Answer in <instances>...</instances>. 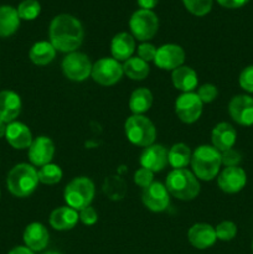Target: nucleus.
<instances>
[{
  "mask_svg": "<svg viewBox=\"0 0 253 254\" xmlns=\"http://www.w3.org/2000/svg\"><path fill=\"white\" fill-rule=\"evenodd\" d=\"M186 9L196 16H205L211 11L212 0H183Z\"/></svg>",
  "mask_w": 253,
  "mask_h": 254,
  "instance_id": "33",
  "label": "nucleus"
},
{
  "mask_svg": "<svg viewBox=\"0 0 253 254\" xmlns=\"http://www.w3.org/2000/svg\"><path fill=\"white\" fill-rule=\"evenodd\" d=\"M246 183H247V175L240 166L223 169L217 176L218 188L226 193L240 192L246 186Z\"/></svg>",
  "mask_w": 253,
  "mask_h": 254,
  "instance_id": "15",
  "label": "nucleus"
},
{
  "mask_svg": "<svg viewBox=\"0 0 253 254\" xmlns=\"http://www.w3.org/2000/svg\"><path fill=\"white\" fill-rule=\"evenodd\" d=\"M83 26L81 21L68 14H60L50 24V42L56 51L71 54L83 42Z\"/></svg>",
  "mask_w": 253,
  "mask_h": 254,
  "instance_id": "1",
  "label": "nucleus"
},
{
  "mask_svg": "<svg viewBox=\"0 0 253 254\" xmlns=\"http://www.w3.org/2000/svg\"><path fill=\"white\" fill-rule=\"evenodd\" d=\"M231 118L240 126L250 127L253 124V98L246 94H240L231 99L228 104Z\"/></svg>",
  "mask_w": 253,
  "mask_h": 254,
  "instance_id": "13",
  "label": "nucleus"
},
{
  "mask_svg": "<svg viewBox=\"0 0 253 254\" xmlns=\"http://www.w3.org/2000/svg\"><path fill=\"white\" fill-rule=\"evenodd\" d=\"M185 62V51L183 47L175 44H166L156 50L154 64L165 71H174L183 66Z\"/></svg>",
  "mask_w": 253,
  "mask_h": 254,
  "instance_id": "12",
  "label": "nucleus"
},
{
  "mask_svg": "<svg viewBox=\"0 0 253 254\" xmlns=\"http://www.w3.org/2000/svg\"><path fill=\"white\" fill-rule=\"evenodd\" d=\"M5 131H6V126H5L4 122L0 121V138L5 135Z\"/></svg>",
  "mask_w": 253,
  "mask_h": 254,
  "instance_id": "44",
  "label": "nucleus"
},
{
  "mask_svg": "<svg viewBox=\"0 0 253 254\" xmlns=\"http://www.w3.org/2000/svg\"><path fill=\"white\" fill-rule=\"evenodd\" d=\"M20 17L17 10L9 5L0 6V37H9L17 31Z\"/></svg>",
  "mask_w": 253,
  "mask_h": 254,
  "instance_id": "25",
  "label": "nucleus"
},
{
  "mask_svg": "<svg viewBox=\"0 0 253 254\" xmlns=\"http://www.w3.org/2000/svg\"><path fill=\"white\" fill-rule=\"evenodd\" d=\"M123 64L113 57H103L92 66V78L102 86H113L123 77Z\"/></svg>",
  "mask_w": 253,
  "mask_h": 254,
  "instance_id": "8",
  "label": "nucleus"
},
{
  "mask_svg": "<svg viewBox=\"0 0 253 254\" xmlns=\"http://www.w3.org/2000/svg\"><path fill=\"white\" fill-rule=\"evenodd\" d=\"M22 237L27 248H30L32 252H40L47 247L50 236L49 231L42 223L32 222L25 228Z\"/></svg>",
  "mask_w": 253,
  "mask_h": 254,
  "instance_id": "19",
  "label": "nucleus"
},
{
  "mask_svg": "<svg viewBox=\"0 0 253 254\" xmlns=\"http://www.w3.org/2000/svg\"><path fill=\"white\" fill-rule=\"evenodd\" d=\"M79 220L83 225L86 226H92L98 221V215H97V211L93 207L88 206V207L83 208V210L79 211Z\"/></svg>",
  "mask_w": 253,
  "mask_h": 254,
  "instance_id": "40",
  "label": "nucleus"
},
{
  "mask_svg": "<svg viewBox=\"0 0 253 254\" xmlns=\"http://www.w3.org/2000/svg\"><path fill=\"white\" fill-rule=\"evenodd\" d=\"M37 175H39L40 183L45 184V185H55L61 181L63 173L59 165L50 163L47 165L41 166L37 171Z\"/></svg>",
  "mask_w": 253,
  "mask_h": 254,
  "instance_id": "31",
  "label": "nucleus"
},
{
  "mask_svg": "<svg viewBox=\"0 0 253 254\" xmlns=\"http://www.w3.org/2000/svg\"><path fill=\"white\" fill-rule=\"evenodd\" d=\"M236 138H237V133H236L235 128L226 122L218 123L211 133L212 146L217 149L220 153L232 149L236 143Z\"/></svg>",
  "mask_w": 253,
  "mask_h": 254,
  "instance_id": "22",
  "label": "nucleus"
},
{
  "mask_svg": "<svg viewBox=\"0 0 253 254\" xmlns=\"http://www.w3.org/2000/svg\"><path fill=\"white\" fill-rule=\"evenodd\" d=\"M135 51V39L128 32H119L112 39L111 52L114 60L118 62L126 61L133 57Z\"/></svg>",
  "mask_w": 253,
  "mask_h": 254,
  "instance_id": "21",
  "label": "nucleus"
},
{
  "mask_svg": "<svg viewBox=\"0 0 253 254\" xmlns=\"http://www.w3.org/2000/svg\"><path fill=\"white\" fill-rule=\"evenodd\" d=\"M250 0H217L218 4L227 9H237V7L246 5Z\"/></svg>",
  "mask_w": 253,
  "mask_h": 254,
  "instance_id": "41",
  "label": "nucleus"
},
{
  "mask_svg": "<svg viewBox=\"0 0 253 254\" xmlns=\"http://www.w3.org/2000/svg\"><path fill=\"white\" fill-rule=\"evenodd\" d=\"M92 66L87 55L74 51L67 54L62 61V72L69 81L83 82L91 76Z\"/></svg>",
  "mask_w": 253,
  "mask_h": 254,
  "instance_id": "9",
  "label": "nucleus"
},
{
  "mask_svg": "<svg viewBox=\"0 0 253 254\" xmlns=\"http://www.w3.org/2000/svg\"><path fill=\"white\" fill-rule=\"evenodd\" d=\"M55 155V144L49 136H37L29 148V160L34 166L47 165Z\"/></svg>",
  "mask_w": 253,
  "mask_h": 254,
  "instance_id": "14",
  "label": "nucleus"
},
{
  "mask_svg": "<svg viewBox=\"0 0 253 254\" xmlns=\"http://www.w3.org/2000/svg\"><path fill=\"white\" fill-rule=\"evenodd\" d=\"M241 160H242V155L237 150H235V149H228V150L221 153V161L227 168L238 166Z\"/></svg>",
  "mask_w": 253,
  "mask_h": 254,
  "instance_id": "37",
  "label": "nucleus"
},
{
  "mask_svg": "<svg viewBox=\"0 0 253 254\" xmlns=\"http://www.w3.org/2000/svg\"><path fill=\"white\" fill-rule=\"evenodd\" d=\"M191 154L190 148L184 143L174 144L168 151V163L175 169H185L189 164L191 163Z\"/></svg>",
  "mask_w": 253,
  "mask_h": 254,
  "instance_id": "28",
  "label": "nucleus"
},
{
  "mask_svg": "<svg viewBox=\"0 0 253 254\" xmlns=\"http://www.w3.org/2000/svg\"><path fill=\"white\" fill-rule=\"evenodd\" d=\"M168 164V150L160 144L146 146L140 155L141 168L148 169L153 173L164 170Z\"/></svg>",
  "mask_w": 253,
  "mask_h": 254,
  "instance_id": "16",
  "label": "nucleus"
},
{
  "mask_svg": "<svg viewBox=\"0 0 253 254\" xmlns=\"http://www.w3.org/2000/svg\"><path fill=\"white\" fill-rule=\"evenodd\" d=\"M141 200L144 206L153 212H163L170 203V193L166 190V186L161 183H155L143 189Z\"/></svg>",
  "mask_w": 253,
  "mask_h": 254,
  "instance_id": "11",
  "label": "nucleus"
},
{
  "mask_svg": "<svg viewBox=\"0 0 253 254\" xmlns=\"http://www.w3.org/2000/svg\"><path fill=\"white\" fill-rule=\"evenodd\" d=\"M215 231L217 240L227 242V241L233 240L236 237V235H237V226L233 222H231V221H223V222L218 223Z\"/></svg>",
  "mask_w": 253,
  "mask_h": 254,
  "instance_id": "34",
  "label": "nucleus"
},
{
  "mask_svg": "<svg viewBox=\"0 0 253 254\" xmlns=\"http://www.w3.org/2000/svg\"><path fill=\"white\" fill-rule=\"evenodd\" d=\"M39 183L37 170L30 164H17L7 174V189L16 197H27L31 195Z\"/></svg>",
  "mask_w": 253,
  "mask_h": 254,
  "instance_id": "3",
  "label": "nucleus"
},
{
  "mask_svg": "<svg viewBox=\"0 0 253 254\" xmlns=\"http://www.w3.org/2000/svg\"><path fill=\"white\" fill-rule=\"evenodd\" d=\"M203 103L198 98L197 93L188 92L183 93L175 102V113L183 123L192 124L202 114Z\"/></svg>",
  "mask_w": 253,
  "mask_h": 254,
  "instance_id": "10",
  "label": "nucleus"
},
{
  "mask_svg": "<svg viewBox=\"0 0 253 254\" xmlns=\"http://www.w3.org/2000/svg\"><path fill=\"white\" fill-rule=\"evenodd\" d=\"M94 192L96 189L93 181L86 176H79L67 184L63 191V197L68 207L81 211L91 206Z\"/></svg>",
  "mask_w": 253,
  "mask_h": 254,
  "instance_id": "5",
  "label": "nucleus"
},
{
  "mask_svg": "<svg viewBox=\"0 0 253 254\" xmlns=\"http://www.w3.org/2000/svg\"><path fill=\"white\" fill-rule=\"evenodd\" d=\"M79 215L77 213V211L68 207V206H62V207L56 208L50 215V225L57 231L72 230L77 225Z\"/></svg>",
  "mask_w": 253,
  "mask_h": 254,
  "instance_id": "23",
  "label": "nucleus"
},
{
  "mask_svg": "<svg viewBox=\"0 0 253 254\" xmlns=\"http://www.w3.org/2000/svg\"><path fill=\"white\" fill-rule=\"evenodd\" d=\"M17 14L22 20H35L40 15L41 5L37 0H24L17 6Z\"/></svg>",
  "mask_w": 253,
  "mask_h": 254,
  "instance_id": "32",
  "label": "nucleus"
},
{
  "mask_svg": "<svg viewBox=\"0 0 253 254\" xmlns=\"http://www.w3.org/2000/svg\"><path fill=\"white\" fill-rule=\"evenodd\" d=\"M21 98L12 91L0 92V121L5 124L15 122L21 112Z\"/></svg>",
  "mask_w": 253,
  "mask_h": 254,
  "instance_id": "20",
  "label": "nucleus"
},
{
  "mask_svg": "<svg viewBox=\"0 0 253 254\" xmlns=\"http://www.w3.org/2000/svg\"><path fill=\"white\" fill-rule=\"evenodd\" d=\"M166 190L181 201H191L200 193V183L193 173L186 169H175L166 178Z\"/></svg>",
  "mask_w": 253,
  "mask_h": 254,
  "instance_id": "4",
  "label": "nucleus"
},
{
  "mask_svg": "<svg viewBox=\"0 0 253 254\" xmlns=\"http://www.w3.org/2000/svg\"><path fill=\"white\" fill-rule=\"evenodd\" d=\"M134 183L140 188H148L150 184L154 183V173L145 168H140L134 174Z\"/></svg>",
  "mask_w": 253,
  "mask_h": 254,
  "instance_id": "36",
  "label": "nucleus"
},
{
  "mask_svg": "<svg viewBox=\"0 0 253 254\" xmlns=\"http://www.w3.org/2000/svg\"><path fill=\"white\" fill-rule=\"evenodd\" d=\"M159 0H138V4L141 9L144 10H151L158 5Z\"/></svg>",
  "mask_w": 253,
  "mask_h": 254,
  "instance_id": "42",
  "label": "nucleus"
},
{
  "mask_svg": "<svg viewBox=\"0 0 253 254\" xmlns=\"http://www.w3.org/2000/svg\"><path fill=\"white\" fill-rule=\"evenodd\" d=\"M45 254H61V253H59V252H47V253H45Z\"/></svg>",
  "mask_w": 253,
  "mask_h": 254,
  "instance_id": "45",
  "label": "nucleus"
},
{
  "mask_svg": "<svg viewBox=\"0 0 253 254\" xmlns=\"http://www.w3.org/2000/svg\"><path fill=\"white\" fill-rule=\"evenodd\" d=\"M217 87L211 83L202 84L197 91V96L202 103H211V102H213L217 98Z\"/></svg>",
  "mask_w": 253,
  "mask_h": 254,
  "instance_id": "35",
  "label": "nucleus"
},
{
  "mask_svg": "<svg viewBox=\"0 0 253 254\" xmlns=\"http://www.w3.org/2000/svg\"><path fill=\"white\" fill-rule=\"evenodd\" d=\"M5 138L7 143L17 150L29 149L32 143V134L29 127L21 122H11L7 124Z\"/></svg>",
  "mask_w": 253,
  "mask_h": 254,
  "instance_id": "17",
  "label": "nucleus"
},
{
  "mask_svg": "<svg viewBox=\"0 0 253 254\" xmlns=\"http://www.w3.org/2000/svg\"><path fill=\"white\" fill-rule=\"evenodd\" d=\"M189 242L197 250H206L215 245L217 236L215 228L208 223H196L188 232Z\"/></svg>",
  "mask_w": 253,
  "mask_h": 254,
  "instance_id": "18",
  "label": "nucleus"
},
{
  "mask_svg": "<svg viewBox=\"0 0 253 254\" xmlns=\"http://www.w3.org/2000/svg\"><path fill=\"white\" fill-rule=\"evenodd\" d=\"M153 104V93L148 88H136L129 98V108L135 116H143Z\"/></svg>",
  "mask_w": 253,
  "mask_h": 254,
  "instance_id": "27",
  "label": "nucleus"
},
{
  "mask_svg": "<svg viewBox=\"0 0 253 254\" xmlns=\"http://www.w3.org/2000/svg\"><path fill=\"white\" fill-rule=\"evenodd\" d=\"M129 27L134 39L148 41L158 32L159 19L151 10H136L129 20Z\"/></svg>",
  "mask_w": 253,
  "mask_h": 254,
  "instance_id": "7",
  "label": "nucleus"
},
{
  "mask_svg": "<svg viewBox=\"0 0 253 254\" xmlns=\"http://www.w3.org/2000/svg\"><path fill=\"white\" fill-rule=\"evenodd\" d=\"M191 166L193 175L203 181H211L218 175L221 161V153L212 145H200L191 156Z\"/></svg>",
  "mask_w": 253,
  "mask_h": 254,
  "instance_id": "2",
  "label": "nucleus"
},
{
  "mask_svg": "<svg viewBox=\"0 0 253 254\" xmlns=\"http://www.w3.org/2000/svg\"><path fill=\"white\" fill-rule=\"evenodd\" d=\"M126 135L131 144L136 146L153 145L156 139V128L153 122L144 116L133 114L126 122Z\"/></svg>",
  "mask_w": 253,
  "mask_h": 254,
  "instance_id": "6",
  "label": "nucleus"
},
{
  "mask_svg": "<svg viewBox=\"0 0 253 254\" xmlns=\"http://www.w3.org/2000/svg\"><path fill=\"white\" fill-rule=\"evenodd\" d=\"M103 192L109 200L119 201L126 193V184L119 176H109L103 184Z\"/></svg>",
  "mask_w": 253,
  "mask_h": 254,
  "instance_id": "30",
  "label": "nucleus"
},
{
  "mask_svg": "<svg viewBox=\"0 0 253 254\" xmlns=\"http://www.w3.org/2000/svg\"><path fill=\"white\" fill-rule=\"evenodd\" d=\"M171 81L174 87L184 93L192 92L198 83L197 73L189 66H180L174 69L171 73Z\"/></svg>",
  "mask_w": 253,
  "mask_h": 254,
  "instance_id": "24",
  "label": "nucleus"
},
{
  "mask_svg": "<svg viewBox=\"0 0 253 254\" xmlns=\"http://www.w3.org/2000/svg\"><path fill=\"white\" fill-rule=\"evenodd\" d=\"M123 72L126 77L133 81H143L150 72L148 62L143 61L139 57H130L123 64Z\"/></svg>",
  "mask_w": 253,
  "mask_h": 254,
  "instance_id": "29",
  "label": "nucleus"
},
{
  "mask_svg": "<svg viewBox=\"0 0 253 254\" xmlns=\"http://www.w3.org/2000/svg\"><path fill=\"white\" fill-rule=\"evenodd\" d=\"M56 56V50L52 46L51 42L47 41H39L32 45L30 49L29 57L32 64L37 66H46L51 64Z\"/></svg>",
  "mask_w": 253,
  "mask_h": 254,
  "instance_id": "26",
  "label": "nucleus"
},
{
  "mask_svg": "<svg viewBox=\"0 0 253 254\" xmlns=\"http://www.w3.org/2000/svg\"><path fill=\"white\" fill-rule=\"evenodd\" d=\"M7 254H35L30 248H27L26 246L22 247V246H17V247L12 248Z\"/></svg>",
  "mask_w": 253,
  "mask_h": 254,
  "instance_id": "43",
  "label": "nucleus"
},
{
  "mask_svg": "<svg viewBox=\"0 0 253 254\" xmlns=\"http://www.w3.org/2000/svg\"><path fill=\"white\" fill-rule=\"evenodd\" d=\"M240 86L246 92L253 93V66H248L241 72L240 74Z\"/></svg>",
  "mask_w": 253,
  "mask_h": 254,
  "instance_id": "38",
  "label": "nucleus"
},
{
  "mask_svg": "<svg viewBox=\"0 0 253 254\" xmlns=\"http://www.w3.org/2000/svg\"><path fill=\"white\" fill-rule=\"evenodd\" d=\"M156 47L149 42H144L138 47V57L145 62L154 61L156 56Z\"/></svg>",
  "mask_w": 253,
  "mask_h": 254,
  "instance_id": "39",
  "label": "nucleus"
}]
</instances>
